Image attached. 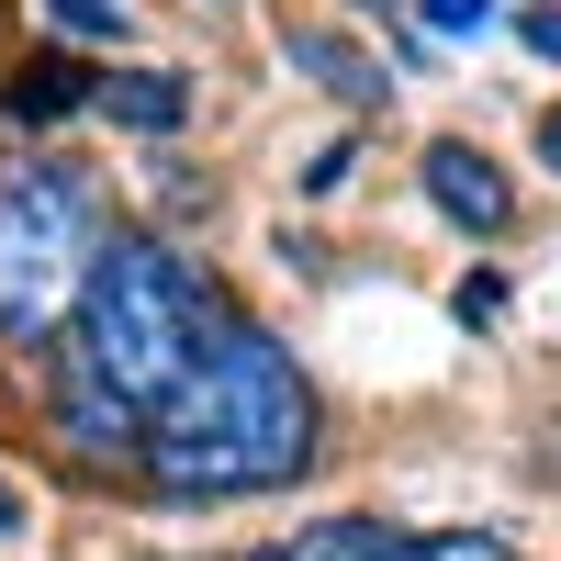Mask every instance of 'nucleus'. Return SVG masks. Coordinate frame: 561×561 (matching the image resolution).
<instances>
[{
	"instance_id": "7ed1b4c3",
	"label": "nucleus",
	"mask_w": 561,
	"mask_h": 561,
	"mask_svg": "<svg viewBox=\"0 0 561 561\" xmlns=\"http://www.w3.org/2000/svg\"><path fill=\"white\" fill-rule=\"evenodd\" d=\"M102 180L79 158L0 169V348H45V325L79 314V280L102 259Z\"/></svg>"
},
{
	"instance_id": "dca6fc26",
	"label": "nucleus",
	"mask_w": 561,
	"mask_h": 561,
	"mask_svg": "<svg viewBox=\"0 0 561 561\" xmlns=\"http://www.w3.org/2000/svg\"><path fill=\"white\" fill-rule=\"evenodd\" d=\"M248 561H293V550H248Z\"/></svg>"
},
{
	"instance_id": "39448f33",
	"label": "nucleus",
	"mask_w": 561,
	"mask_h": 561,
	"mask_svg": "<svg viewBox=\"0 0 561 561\" xmlns=\"http://www.w3.org/2000/svg\"><path fill=\"white\" fill-rule=\"evenodd\" d=\"M57 438H68L79 460H147V415H135L124 393H102V382L68 359V370H57Z\"/></svg>"
},
{
	"instance_id": "423d86ee",
	"label": "nucleus",
	"mask_w": 561,
	"mask_h": 561,
	"mask_svg": "<svg viewBox=\"0 0 561 561\" xmlns=\"http://www.w3.org/2000/svg\"><path fill=\"white\" fill-rule=\"evenodd\" d=\"M90 102H102V79L79 57H23L0 79V124H57V113H90Z\"/></svg>"
},
{
	"instance_id": "0eeeda50",
	"label": "nucleus",
	"mask_w": 561,
	"mask_h": 561,
	"mask_svg": "<svg viewBox=\"0 0 561 561\" xmlns=\"http://www.w3.org/2000/svg\"><path fill=\"white\" fill-rule=\"evenodd\" d=\"M102 113L135 124V135H180V113H192V79H180V68H124V79H102Z\"/></svg>"
},
{
	"instance_id": "20e7f679",
	"label": "nucleus",
	"mask_w": 561,
	"mask_h": 561,
	"mask_svg": "<svg viewBox=\"0 0 561 561\" xmlns=\"http://www.w3.org/2000/svg\"><path fill=\"white\" fill-rule=\"evenodd\" d=\"M427 203H438L449 225H472V237H505V225H517V180H505L483 147L438 135V147H427Z\"/></svg>"
},
{
	"instance_id": "f257e3e1",
	"label": "nucleus",
	"mask_w": 561,
	"mask_h": 561,
	"mask_svg": "<svg viewBox=\"0 0 561 561\" xmlns=\"http://www.w3.org/2000/svg\"><path fill=\"white\" fill-rule=\"evenodd\" d=\"M314 460V393L270 325L225 314L192 348L180 393L147 415V483L158 494H270Z\"/></svg>"
},
{
	"instance_id": "1a4fd4ad",
	"label": "nucleus",
	"mask_w": 561,
	"mask_h": 561,
	"mask_svg": "<svg viewBox=\"0 0 561 561\" xmlns=\"http://www.w3.org/2000/svg\"><path fill=\"white\" fill-rule=\"evenodd\" d=\"M293 561H415V539L404 528H370V517H325V528L293 539Z\"/></svg>"
},
{
	"instance_id": "ddd939ff",
	"label": "nucleus",
	"mask_w": 561,
	"mask_h": 561,
	"mask_svg": "<svg viewBox=\"0 0 561 561\" xmlns=\"http://www.w3.org/2000/svg\"><path fill=\"white\" fill-rule=\"evenodd\" d=\"M517 34H528V57H550V68H561V0H539V12H528Z\"/></svg>"
},
{
	"instance_id": "f8f14e48",
	"label": "nucleus",
	"mask_w": 561,
	"mask_h": 561,
	"mask_svg": "<svg viewBox=\"0 0 561 561\" xmlns=\"http://www.w3.org/2000/svg\"><path fill=\"white\" fill-rule=\"evenodd\" d=\"M415 12H427V34H483L494 0H415Z\"/></svg>"
},
{
	"instance_id": "9b49d317",
	"label": "nucleus",
	"mask_w": 561,
	"mask_h": 561,
	"mask_svg": "<svg viewBox=\"0 0 561 561\" xmlns=\"http://www.w3.org/2000/svg\"><path fill=\"white\" fill-rule=\"evenodd\" d=\"M45 23H57V34H113L124 12H113V0H45Z\"/></svg>"
},
{
	"instance_id": "2eb2a0df",
	"label": "nucleus",
	"mask_w": 561,
	"mask_h": 561,
	"mask_svg": "<svg viewBox=\"0 0 561 561\" xmlns=\"http://www.w3.org/2000/svg\"><path fill=\"white\" fill-rule=\"evenodd\" d=\"M12 528H23V483L0 472V539H12Z\"/></svg>"
},
{
	"instance_id": "4468645a",
	"label": "nucleus",
	"mask_w": 561,
	"mask_h": 561,
	"mask_svg": "<svg viewBox=\"0 0 561 561\" xmlns=\"http://www.w3.org/2000/svg\"><path fill=\"white\" fill-rule=\"evenodd\" d=\"M539 169H561V102L539 113Z\"/></svg>"
},
{
	"instance_id": "f3484780",
	"label": "nucleus",
	"mask_w": 561,
	"mask_h": 561,
	"mask_svg": "<svg viewBox=\"0 0 561 561\" xmlns=\"http://www.w3.org/2000/svg\"><path fill=\"white\" fill-rule=\"evenodd\" d=\"M359 12H382V0H359Z\"/></svg>"
},
{
	"instance_id": "9d476101",
	"label": "nucleus",
	"mask_w": 561,
	"mask_h": 561,
	"mask_svg": "<svg viewBox=\"0 0 561 561\" xmlns=\"http://www.w3.org/2000/svg\"><path fill=\"white\" fill-rule=\"evenodd\" d=\"M415 561H517V550L483 539V528H449V539H415Z\"/></svg>"
},
{
	"instance_id": "6e6552de",
	"label": "nucleus",
	"mask_w": 561,
	"mask_h": 561,
	"mask_svg": "<svg viewBox=\"0 0 561 561\" xmlns=\"http://www.w3.org/2000/svg\"><path fill=\"white\" fill-rule=\"evenodd\" d=\"M280 45H293V68H314L325 90H337V102H382V68H370L359 45H337V34H314V23H304V34H280Z\"/></svg>"
},
{
	"instance_id": "f03ea898",
	"label": "nucleus",
	"mask_w": 561,
	"mask_h": 561,
	"mask_svg": "<svg viewBox=\"0 0 561 561\" xmlns=\"http://www.w3.org/2000/svg\"><path fill=\"white\" fill-rule=\"evenodd\" d=\"M225 325L214 280L180 259L169 237H147V225H113L102 259H90L79 280V314H68V359L90 370L102 393H124L135 415H158L180 393V370H192V348Z\"/></svg>"
}]
</instances>
